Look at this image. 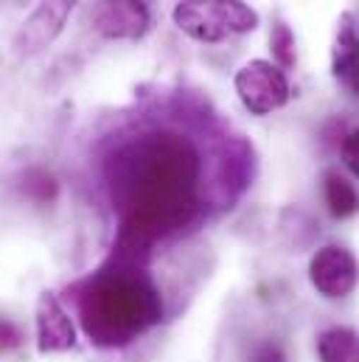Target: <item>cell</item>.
Here are the masks:
<instances>
[{
    "label": "cell",
    "mask_w": 359,
    "mask_h": 362,
    "mask_svg": "<svg viewBox=\"0 0 359 362\" xmlns=\"http://www.w3.org/2000/svg\"><path fill=\"white\" fill-rule=\"evenodd\" d=\"M199 152L172 129H149L118 144L104 160L110 202L121 219L115 253L141 264L149 247L185 228L199 208Z\"/></svg>",
    "instance_id": "6da1fadb"
},
{
    "label": "cell",
    "mask_w": 359,
    "mask_h": 362,
    "mask_svg": "<svg viewBox=\"0 0 359 362\" xmlns=\"http://www.w3.org/2000/svg\"><path fill=\"white\" fill-rule=\"evenodd\" d=\"M79 320L101 349H121L163 320V298L138 264L112 256L82 284Z\"/></svg>",
    "instance_id": "7a4b0ae2"
},
{
    "label": "cell",
    "mask_w": 359,
    "mask_h": 362,
    "mask_svg": "<svg viewBox=\"0 0 359 362\" xmlns=\"http://www.w3.org/2000/svg\"><path fill=\"white\" fill-rule=\"evenodd\" d=\"M172 20L196 42H222L259 28V14L245 0H180Z\"/></svg>",
    "instance_id": "3957f363"
},
{
    "label": "cell",
    "mask_w": 359,
    "mask_h": 362,
    "mask_svg": "<svg viewBox=\"0 0 359 362\" xmlns=\"http://www.w3.org/2000/svg\"><path fill=\"white\" fill-rule=\"evenodd\" d=\"M233 85L239 93V101L253 115H267L272 110H281L292 93L283 76V68L267 59H250L247 65H242Z\"/></svg>",
    "instance_id": "277c9868"
},
{
    "label": "cell",
    "mask_w": 359,
    "mask_h": 362,
    "mask_svg": "<svg viewBox=\"0 0 359 362\" xmlns=\"http://www.w3.org/2000/svg\"><path fill=\"white\" fill-rule=\"evenodd\" d=\"M309 281L323 298H346L359 281V264L354 253L343 245L320 247L309 262Z\"/></svg>",
    "instance_id": "5b68a950"
},
{
    "label": "cell",
    "mask_w": 359,
    "mask_h": 362,
    "mask_svg": "<svg viewBox=\"0 0 359 362\" xmlns=\"http://www.w3.org/2000/svg\"><path fill=\"white\" fill-rule=\"evenodd\" d=\"M93 25L107 40H138L149 28V0H98Z\"/></svg>",
    "instance_id": "8992f818"
},
{
    "label": "cell",
    "mask_w": 359,
    "mask_h": 362,
    "mask_svg": "<svg viewBox=\"0 0 359 362\" xmlns=\"http://www.w3.org/2000/svg\"><path fill=\"white\" fill-rule=\"evenodd\" d=\"M76 3L79 0H40L37 11L17 31L14 48L20 54H37L45 45H51L62 34V28H65V23H68V17H71Z\"/></svg>",
    "instance_id": "52a82bcc"
},
{
    "label": "cell",
    "mask_w": 359,
    "mask_h": 362,
    "mask_svg": "<svg viewBox=\"0 0 359 362\" xmlns=\"http://www.w3.org/2000/svg\"><path fill=\"white\" fill-rule=\"evenodd\" d=\"M37 346L42 354L68 351L76 346L73 320L54 292H42L37 300Z\"/></svg>",
    "instance_id": "ba28073f"
},
{
    "label": "cell",
    "mask_w": 359,
    "mask_h": 362,
    "mask_svg": "<svg viewBox=\"0 0 359 362\" xmlns=\"http://www.w3.org/2000/svg\"><path fill=\"white\" fill-rule=\"evenodd\" d=\"M359 65V34L354 14L346 11L340 14L337 23V34H334V45H331V74L334 79L346 82Z\"/></svg>",
    "instance_id": "9c48e42d"
},
{
    "label": "cell",
    "mask_w": 359,
    "mask_h": 362,
    "mask_svg": "<svg viewBox=\"0 0 359 362\" xmlns=\"http://www.w3.org/2000/svg\"><path fill=\"white\" fill-rule=\"evenodd\" d=\"M320 362H359V334L354 329L334 326L317 337Z\"/></svg>",
    "instance_id": "30bf717a"
},
{
    "label": "cell",
    "mask_w": 359,
    "mask_h": 362,
    "mask_svg": "<svg viewBox=\"0 0 359 362\" xmlns=\"http://www.w3.org/2000/svg\"><path fill=\"white\" fill-rule=\"evenodd\" d=\"M323 197H326L329 214L334 219H348V216L359 214L357 188L346 180L340 172H326V177H323Z\"/></svg>",
    "instance_id": "8fae6325"
},
{
    "label": "cell",
    "mask_w": 359,
    "mask_h": 362,
    "mask_svg": "<svg viewBox=\"0 0 359 362\" xmlns=\"http://www.w3.org/2000/svg\"><path fill=\"white\" fill-rule=\"evenodd\" d=\"M269 48H272V57H275V65L289 71L295 65V34L292 28L283 23V20H275L272 31H269Z\"/></svg>",
    "instance_id": "7c38bea8"
},
{
    "label": "cell",
    "mask_w": 359,
    "mask_h": 362,
    "mask_svg": "<svg viewBox=\"0 0 359 362\" xmlns=\"http://www.w3.org/2000/svg\"><path fill=\"white\" fill-rule=\"evenodd\" d=\"M343 163L351 169V175L359 180V127L351 129L343 141Z\"/></svg>",
    "instance_id": "4fadbf2b"
},
{
    "label": "cell",
    "mask_w": 359,
    "mask_h": 362,
    "mask_svg": "<svg viewBox=\"0 0 359 362\" xmlns=\"http://www.w3.org/2000/svg\"><path fill=\"white\" fill-rule=\"evenodd\" d=\"M0 343H3V349H14L20 343V334L8 320H3V326H0Z\"/></svg>",
    "instance_id": "5bb4252c"
},
{
    "label": "cell",
    "mask_w": 359,
    "mask_h": 362,
    "mask_svg": "<svg viewBox=\"0 0 359 362\" xmlns=\"http://www.w3.org/2000/svg\"><path fill=\"white\" fill-rule=\"evenodd\" d=\"M253 362H283V354H281L275 346H264V349L256 354V360Z\"/></svg>",
    "instance_id": "9a60e30c"
},
{
    "label": "cell",
    "mask_w": 359,
    "mask_h": 362,
    "mask_svg": "<svg viewBox=\"0 0 359 362\" xmlns=\"http://www.w3.org/2000/svg\"><path fill=\"white\" fill-rule=\"evenodd\" d=\"M346 85H348V88H351V93L359 98V65H357V71H354V74L346 79Z\"/></svg>",
    "instance_id": "2e32d148"
}]
</instances>
